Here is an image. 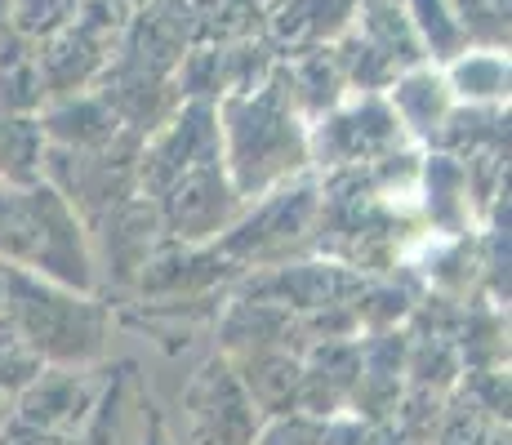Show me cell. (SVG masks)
<instances>
[{
	"label": "cell",
	"mask_w": 512,
	"mask_h": 445,
	"mask_svg": "<svg viewBox=\"0 0 512 445\" xmlns=\"http://www.w3.org/2000/svg\"><path fill=\"white\" fill-rule=\"evenodd\" d=\"M214 107H219V161L245 205L294 183L312 165L308 121L294 107L281 72L259 89L223 94Z\"/></svg>",
	"instance_id": "cell-1"
},
{
	"label": "cell",
	"mask_w": 512,
	"mask_h": 445,
	"mask_svg": "<svg viewBox=\"0 0 512 445\" xmlns=\"http://www.w3.org/2000/svg\"><path fill=\"white\" fill-rule=\"evenodd\" d=\"M0 263L36 272L67 290H94V250L81 214L54 183L0 178Z\"/></svg>",
	"instance_id": "cell-2"
},
{
	"label": "cell",
	"mask_w": 512,
	"mask_h": 445,
	"mask_svg": "<svg viewBox=\"0 0 512 445\" xmlns=\"http://www.w3.org/2000/svg\"><path fill=\"white\" fill-rule=\"evenodd\" d=\"M0 272H5V330L27 356L54 370H72L103 356L107 312L90 294L67 290L23 267L0 263Z\"/></svg>",
	"instance_id": "cell-3"
},
{
	"label": "cell",
	"mask_w": 512,
	"mask_h": 445,
	"mask_svg": "<svg viewBox=\"0 0 512 445\" xmlns=\"http://www.w3.org/2000/svg\"><path fill=\"white\" fill-rule=\"evenodd\" d=\"M317 214H321V187L294 178V183L245 205V214L219 241H210V250L228 267H277L299 236L317 232Z\"/></svg>",
	"instance_id": "cell-4"
},
{
	"label": "cell",
	"mask_w": 512,
	"mask_h": 445,
	"mask_svg": "<svg viewBox=\"0 0 512 445\" xmlns=\"http://www.w3.org/2000/svg\"><path fill=\"white\" fill-rule=\"evenodd\" d=\"M406 138L410 134L392 116L388 98L361 94L308 125V156L312 165H330V170H361V165H379L397 156Z\"/></svg>",
	"instance_id": "cell-5"
},
{
	"label": "cell",
	"mask_w": 512,
	"mask_h": 445,
	"mask_svg": "<svg viewBox=\"0 0 512 445\" xmlns=\"http://www.w3.org/2000/svg\"><path fill=\"white\" fill-rule=\"evenodd\" d=\"M179 405H183L187 441L192 445H250L263 423H268L223 352H214L187 379Z\"/></svg>",
	"instance_id": "cell-6"
},
{
	"label": "cell",
	"mask_w": 512,
	"mask_h": 445,
	"mask_svg": "<svg viewBox=\"0 0 512 445\" xmlns=\"http://www.w3.org/2000/svg\"><path fill=\"white\" fill-rule=\"evenodd\" d=\"M152 205H156L165 241L174 245H210L245 214V201L236 196L223 161L196 165L183 178H174Z\"/></svg>",
	"instance_id": "cell-7"
},
{
	"label": "cell",
	"mask_w": 512,
	"mask_h": 445,
	"mask_svg": "<svg viewBox=\"0 0 512 445\" xmlns=\"http://www.w3.org/2000/svg\"><path fill=\"white\" fill-rule=\"evenodd\" d=\"M210 161H219V107L192 98L139 147V192L156 201L174 178Z\"/></svg>",
	"instance_id": "cell-8"
},
{
	"label": "cell",
	"mask_w": 512,
	"mask_h": 445,
	"mask_svg": "<svg viewBox=\"0 0 512 445\" xmlns=\"http://www.w3.org/2000/svg\"><path fill=\"white\" fill-rule=\"evenodd\" d=\"M232 370L241 374L245 392L263 410V419L299 414V388H303V356H290L285 348H241L223 352Z\"/></svg>",
	"instance_id": "cell-9"
},
{
	"label": "cell",
	"mask_w": 512,
	"mask_h": 445,
	"mask_svg": "<svg viewBox=\"0 0 512 445\" xmlns=\"http://www.w3.org/2000/svg\"><path fill=\"white\" fill-rule=\"evenodd\" d=\"M268 5L277 41L308 54V49H326L343 32H352L361 0H268Z\"/></svg>",
	"instance_id": "cell-10"
},
{
	"label": "cell",
	"mask_w": 512,
	"mask_h": 445,
	"mask_svg": "<svg viewBox=\"0 0 512 445\" xmlns=\"http://www.w3.org/2000/svg\"><path fill=\"white\" fill-rule=\"evenodd\" d=\"M388 107L401 121V130L410 138H432L441 134V125L455 116V98H450V85L441 72H432L428 63L401 72L397 81L388 85Z\"/></svg>",
	"instance_id": "cell-11"
},
{
	"label": "cell",
	"mask_w": 512,
	"mask_h": 445,
	"mask_svg": "<svg viewBox=\"0 0 512 445\" xmlns=\"http://www.w3.org/2000/svg\"><path fill=\"white\" fill-rule=\"evenodd\" d=\"M116 130H121V116H116L103 98H67L41 125V134L58 138V143L72 147V152H98V147L112 143Z\"/></svg>",
	"instance_id": "cell-12"
},
{
	"label": "cell",
	"mask_w": 512,
	"mask_h": 445,
	"mask_svg": "<svg viewBox=\"0 0 512 445\" xmlns=\"http://www.w3.org/2000/svg\"><path fill=\"white\" fill-rule=\"evenodd\" d=\"M450 85V98L455 103H499L508 94V58L499 49H464V54L450 63V72H441Z\"/></svg>",
	"instance_id": "cell-13"
},
{
	"label": "cell",
	"mask_w": 512,
	"mask_h": 445,
	"mask_svg": "<svg viewBox=\"0 0 512 445\" xmlns=\"http://www.w3.org/2000/svg\"><path fill=\"white\" fill-rule=\"evenodd\" d=\"M415 23V36L428 58H459L468 49V27L450 0H401Z\"/></svg>",
	"instance_id": "cell-14"
},
{
	"label": "cell",
	"mask_w": 512,
	"mask_h": 445,
	"mask_svg": "<svg viewBox=\"0 0 512 445\" xmlns=\"http://www.w3.org/2000/svg\"><path fill=\"white\" fill-rule=\"evenodd\" d=\"M76 379L72 370H49L41 379L27 383V397H23V414L41 428H72L81 419V397H72Z\"/></svg>",
	"instance_id": "cell-15"
},
{
	"label": "cell",
	"mask_w": 512,
	"mask_h": 445,
	"mask_svg": "<svg viewBox=\"0 0 512 445\" xmlns=\"http://www.w3.org/2000/svg\"><path fill=\"white\" fill-rule=\"evenodd\" d=\"M76 14H81V0H18L14 23L27 36H58L76 23Z\"/></svg>",
	"instance_id": "cell-16"
},
{
	"label": "cell",
	"mask_w": 512,
	"mask_h": 445,
	"mask_svg": "<svg viewBox=\"0 0 512 445\" xmlns=\"http://www.w3.org/2000/svg\"><path fill=\"white\" fill-rule=\"evenodd\" d=\"M326 437V423L308 419V414H281V419H268L259 428V437L250 445H321Z\"/></svg>",
	"instance_id": "cell-17"
},
{
	"label": "cell",
	"mask_w": 512,
	"mask_h": 445,
	"mask_svg": "<svg viewBox=\"0 0 512 445\" xmlns=\"http://www.w3.org/2000/svg\"><path fill=\"white\" fill-rule=\"evenodd\" d=\"M321 445H370V423L357 414H334V419H326Z\"/></svg>",
	"instance_id": "cell-18"
},
{
	"label": "cell",
	"mask_w": 512,
	"mask_h": 445,
	"mask_svg": "<svg viewBox=\"0 0 512 445\" xmlns=\"http://www.w3.org/2000/svg\"><path fill=\"white\" fill-rule=\"evenodd\" d=\"M152 410V405H147ZM139 445H179V437L170 432V423H165V414H147L143 419V437H139Z\"/></svg>",
	"instance_id": "cell-19"
}]
</instances>
